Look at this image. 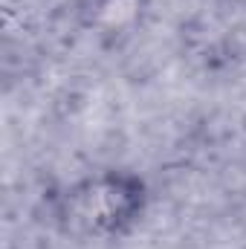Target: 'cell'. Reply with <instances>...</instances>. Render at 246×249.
<instances>
[{"mask_svg":"<svg viewBox=\"0 0 246 249\" xmlns=\"http://www.w3.org/2000/svg\"><path fill=\"white\" fill-rule=\"evenodd\" d=\"M148 18V0H78V23L105 47L133 38Z\"/></svg>","mask_w":246,"mask_h":249,"instance_id":"cell-2","label":"cell"},{"mask_svg":"<svg viewBox=\"0 0 246 249\" xmlns=\"http://www.w3.org/2000/svg\"><path fill=\"white\" fill-rule=\"evenodd\" d=\"M151 188L139 171L102 168L64 191L61 217L84 238L119 241L130 235L148 214Z\"/></svg>","mask_w":246,"mask_h":249,"instance_id":"cell-1","label":"cell"}]
</instances>
